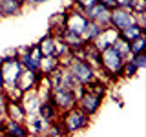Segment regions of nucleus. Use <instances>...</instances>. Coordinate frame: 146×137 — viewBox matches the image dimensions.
<instances>
[{
    "mask_svg": "<svg viewBox=\"0 0 146 137\" xmlns=\"http://www.w3.org/2000/svg\"><path fill=\"white\" fill-rule=\"evenodd\" d=\"M0 70H2V80H4V90L11 88V86H17L18 77H20L22 66L18 62V57H7V55H2L0 59Z\"/></svg>",
    "mask_w": 146,
    "mask_h": 137,
    "instance_id": "obj_2",
    "label": "nucleus"
},
{
    "mask_svg": "<svg viewBox=\"0 0 146 137\" xmlns=\"http://www.w3.org/2000/svg\"><path fill=\"white\" fill-rule=\"evenodd\" d=\"M130 61L135 64L137 70H144L146 68V51L144 53H137V55H130Z\"/></svg>",
    "mask_w": 146,
    "mask_h": 137,
    "instance_id": "obj_29",
    "label": "nucleus"
},
{
    "mask_svg": "<svg viewBox=\"0 0 146 137\" xmlns=\"http://www.w3.org/2000/svg\"><path fill=\"white\" fill-rule=\"evenodd\" d=\"M20 102H22V108H24V112H26V119L31 117V115H36V112H38V106H40V99H38V95H36L35 90L24 91V95H22Z\"/></svg>",
    "mask_w": 146,
    "mask_h": 137,
    "instance_id": "obj_10",
    "label": "nucleus"
},
{
    "mask_svg": "<svg viewBox=\"0 0 146 137\" xmlns=\"http://www.w3.org/2000/svg\"><path fill=\"white\" fill-rule=\"evenodd\" d=\"M108 86L110 84H108L106 80L95 77L93 80H90L88 84H84V91H90V93H93V95H97V97L104 99V97H106V93H108Z\"/></svg>",
    "mask_w": 146,
    "mask_h": 137,
    "instance_id": "obj_16",
    "label": "nucleus"
},
{
    "mask_svg": "<svg viewBox=\"0 0 146 137\" xmlns=\"http://www.w3.org/2000/svg\"><path fill=\"white\" fill-rule=\"evenodd\" d=\"M64 11H66V29L82 35L86 24H88V18L82 15V11H77V9H73L71 6H68Z\"/></svg>",
    "mask_w": 146,
    "mask_h": 137,
    "instance_id": "obj_6",
    "label": "nucleus"
},
{
    "mask_svg": "<svg viewBox=\"0 0 146 137\" xmlns=\"http://www.w3.org/2000/svg\"><path fill=\"white\" fill-rule=\"evenodd\" d=\"M44 2H49V0H33V6H38V4H44Z\"/></svg>",
    "mask_w": 146,
    "mask_h": 137,
    "instance_id": "obj_36",
    "label": "nucleus"
},
{
    "mask_svg": "<svg viewBox=\"0 0 146 137\" xmlns=\"http://www.w3.org/2000/svg\"><path fill=\"white\" fill-rule=\"evenodd\" d=\"M0 90H4V80H2V70H0Z\"/></svg>",
    "mask_w": 146,
    "mask_h": 137,
    "instance_id": "obj_37",
    "label": "nucleus"
},
{
    "mask_svg": "<svg viewBox=\"0 0 146 137\" xmlns=\"http://www.w3.org/2000/svg\"><path fill=\"white\" fill-rule=\"evenodd\" d=\"M40 77H42V75H40L38 71H29V70H24V68H22L17 86H18L22 91H31V90L36 88V84H38Z\"/></svg>",
    "mask_w": 146,
    "mask_h": 137,
    "instance_id": "obj_9",
    "label": "nucleus"
},
{
    "mask_svg": "<svg viewBox=\"0 0 146 137\" xmlns=\"http://www.w3.org/2000/svg\"><path fill=\"white\" fill-rule=\"evenodd\" d=\"M135 18V26H139L143 31H146V11L144 13H133Z\"/></svg>",
    "mask_w": 146,
    "mask_h": 137,
    "instance_id": "obj_31",
    "label": "nucleus"
},
{
    "mask_svg": "<svg viewBox=\"0 0 146 137\" xmlns=\"http://www.w3.org/2000/svg\"><path fill=\"white\" fill-rule=\"evenodd\" d=\"M66 29V11H57L48 20V33L53 37H60Z\"/></svg>",
    "mask_w": 146,
    "mask_h": 137,
    "instance_id": "obj_11",
    "label": "nucleus"
},
{
    "mask_svg": "<svg viewBox=\"0 0 146 137\" xmlns=\"http://www.w3.org/2000/svg\"><path fill=\"white\" fill-rule=\"evenodd\" d=\"M36 115H40L44 121H48V122H53V121H58V117H60V112H58V110L55 108L53 104L49 102V100H46V102H40Z\"/></svg>",
    "mask_w": 146,
    "mask_h": 137,
    "instance_id": "obj_17",
    "label": "nucleus"
},
{
    "mask_svg": "<svg viewBox=\"0 0 146 137\" xmlns=\"http://www.w3.org/2000/svg\"><path fill=\"white\" fill-rule=\"evenodd\" d=\"M24 4L26 6H33V0H24Z\"/></svg>",
    "mask_w": 146,
    "mask_h": 137,
    "instance_id": "obj_38",
    "label": "nucleus"
},
{
    "mask_svg": "<svg viewBox=\"0 0 146 137\" xmlns=\"http://www.w3.org/2000/svg\"><path fill=\"white\" fill-rule=\"evenodd\" d=\"M137 68H135V64L130 61V57L124 61V66H122V71H121V77L122 79H131V77H135L137 75Z\"/></svg>",
    "mask_w": 146,
    "mask_h": 137,
    "instance_id": "obj_27",
    "label": "nucleus"
},
{
    "mask_svg": "<svg viewBox=\"0 0 146 137\" xmlns=\"http://www.w3.org/2000/svg\"><path fill=\"white\" fill-rule=\"evenodd\" d=\"M0 130L4 132L6 137H29V130H27L26 122H17L11 119H4L0 122Z\"/></svg>",
    "mask_w": 146,
    "mask_h": 137,
    "instance_id": "obj_8",
    "label": "nucleus"
},
{
    "mask_svg": "<svg viewBox=\"0 0 146 137\" xmlns=\"http://www.w3.org/2000/svg\"><path fill=\"white\" fill-rule=\"evenodd\" d=\"M4 137H6V135H4Z\"/></svg>",
    "mask_w": 146,
    "mask_h": 137,
    "instance_id": "obj_39",
    "label": "nucleus"
},
{
    "mask_svg": "<svg viewBox=\"0 0 146 137\" xmlns=\"http://www.w3.org/2000/svg\"><path fill=\"white\" fill-rule=\"evenodd\" d=\"M58 121H60V124L64 126V132L68 134V137H70L71 134H77V132H80V130H86V128L90 126V122H91V117L88 115V113L82 112L79 106H73L71 110L60 113Z\"/></svg>",
    "mask_w": 146,
    "mask_h": 137,
    "instance_id": "obj_1",
    "label": "nucleus"
},
{
    "mask_svg": "<svg viewBox=\"0 0 146 137\" xmlns=\"http://www.w3.org/2000/svg\"><path fill=\"white\" fill-rule=\"evenodd\" d=\"M26 126H27V130H29V135H33V137H42L44 132L48 130L49 122L44 121L40 115H31V117L26 119Z\"/></svg>",
    "mask_w": 146,
    "mask_h": 137,
    "instance_id": "obj_12",
    "label": "nucleus"
},
{
    "mask_svg": "<svg viewBox=\"0 0 146 137\" xmlns=\"http://www.w3.org/2000/svg\"><path fill=\"white\" fill-rule=\"evenodd\" d=\"M29 137H31V135H29Z\"/></svg>",
    "mask_w": 146,
    "mask_h": 137,
    "instance_id": "obj_40",
    "label": "nucleus"
},
{
    "mask_svg": "<svg viewBox=\"0 0 146 137\" xmlns=\"http://www.w3.org/2000/svg\"><path fill=\"white\" fill-rule=\"evenodd\" d=\"M42 137H68V134L64 132V126L60 124V121H53L49 122L48 130L44 132Z\"/></svg>",
    "mask_w": 146,
    "mask_h": 137,
    "instance_id": "obj_24",
    "label": "nucleus"
},
{
    "mask_svg": "<svg viewBox=\"0 0 146 137\" xmlns=\"http://www.w3.org/2000/svg\"><path fill=\"white\" fill-rule=\"evenodd\" d=\"M6 119H11V121H17V122H26V112L22 108L20 100H7Z\"/></svg>",
    "mask_w": 146,
    "mask_h": 137,
    "instance_id": "obj_13",
    "label": "nucleus"
},
{
    "mask_svg": "<svg viewBox=\"0 0 146 137\" xmlns=\"http://www.w3.org/2000/svg\"><path fill=\"white\" fill-rule=\"evenodd\" d=\"M97 2L102 4L106 9H113V7H115V0H97Z\"/></svg>",
    "mask_w": 146,
    "mask_h": 137,
    "instance_id": "obj_35",
    "label": "nucleus"
},
{
    "mask_svg": "<svg viewBox=\"0 0 146 137\" xmlns=\"http://www.w3.org/2000/svg\"><path fill=\"white\" fill-rule=\"evenodd\" d=\"M6 104H7V99L4 95V90H0V122L6 119Z\"/></svg>",
    "mask_w": 146,
    "mask_h": 137,
    "instance_id": "obj_32",
    "label": "nucleus"
},
{
    "mask_svg": "<svg viewBox=\"0 0 146 137\" xmlns=\"http://www.w3.org/2000/svg\"><path fill=\"white\" fill-rule=\"evenodd\" d=\"M58 39H62V42L68 46V48L71 49H79V48H82L86 42H84V39L79 35V33H73V31H70V29H64L62 31V35L58 37Z\"/></svg>",
    "mask_w": 146,
    "mask_h": 137,
    "instance_id": "obj_18",
    "label": "nucleus"
},
{
    "mask_svg": "<svg viewBox=\"0 0 146 137\" xmlns=\"http://www.w3.org/2000/svg\"><path fill=\"white\" fill-rule=\"evenodd\" d=\"M115 7H121V9H128V11H131V0H115Z\"/></svg>",
    "mask_w": 146,
    "mask_h": 137,
    "instance_id": "obj_34",
    "label": "nucleus"
},
{
    "mask_svg": "<svg viewBox=\"0 0 146 137\" xmlns=\"http://www.w3.org/2000/svg\"><path fill=\"white\" fill-rule=\"evenodd\" d=\"M27 55H29L35 62H40V59H42V53H40V49H38V46H36V44H31L29 53H27Z\"/></svg>",
    "mask_w": 146,
    "mask_h": 137,
    "instance_id": "obj_33",
    "label": "nucleus"
},
{
    "mask_svg": "<svg viewBox=\"0 0 146 137\" xmlns=\"http://www.w3.org/2000/svg\"><path fill=\"white\" fill-rule=\"evenodd\" d=\"M26 7L24 0H0V11L2 17H17Z\"/></svg>",
    "mask_w": 146,
    "mask_h": 137,
    "instance_id": "obj_14",
    "label": "nucleus"
},
{
    "mask_svg": "<svg viewBox=\"0 0 146 137\" xmlns=\"http://www.w3.org/2000/svg\"><path fill=\"white\" fill-rule=\"evenodd\" d=\"M55 68H58V59L57 57H42L38 62V73L40 75H48Z\"/></svg>",
    "mask_w": 146,
    "mask_h": 137,
    "instance_id": "obj_21",
    "label": "nucleus"
},
{
    "mask_svg": "<svg viewBox=\"0 0 146 137\" xmlns=\"http://www.w3.org/2000/svg\"><path fill=\"white\" fill-rule=\"evenodd\" d=\"M146 51V33L135 37L133 40H130V53L137 55V53H144Z\"/></svg>",
    "mask_w": 146,
    "mask_h": 137,
    "instance_id": "obj_23",
    "label": "nucleus"
},
{
    "mask_svg": "<svg viewBox=\"0 0 146 137\" xmlns=\"http://www.w3.org/2000/svg\"><path fill=\"white\" fill-rule=\"evenodd\" d=\"M131 11L133 13H144L146 11V0H131Z\"/></svg>",
    "mask_w": 146,
    "mask_h": 137,
    "instance_id": "obj_30",
    "label": "nucleus"
},
{
    "mask_svg": "<svg viewBox=\"0 0 146 137\" xmlns=\"http://www.w3.org/2000/svg\"><path fill=\"white\" fill-rule=\"evenodd\" d=\"M93 4H97V0H71L70 6L73 9H77V11H84L86 7L93 6Z\"/></svg>",
    "mask_w": 146,
    "mask_h": 137,
    "instance_id": "obj_28",
    "label": "nucleus"
},
{
    "mask_svg": "<svg viewBox=\"0 0 146 137\" xmlns=\"http://www.w3.org/2000/svg\"><path fill=\"white\" fill-rule=\"evenodd\" d=\"M111 46L122 55V57H126V59L131 55V53H130V40H126L124 37L119 33V31H117V37H115V40H113V44H111Z\"/></svg>",
    "mask_w": 146,
    "mask_h": 137,
    "instance_id": "obj_22",
    "label": "nucleus"
},
{
    "mask_svg": "<svg viewBox=\"0 0 146 137\" xmlns=\"http://www.w3.org/2000/svg\"><path fill=\"white\" fill-rule=\"evenodd\" d=\"M64 70L66 68H55V70L51 71V73H48V80H49V84H51V90H57L58 86H60V82H62V75H64Z\"/></svg>",
    "mask_w": 146,
    "mask_h": 137,
    "instance_id": "obj_25",
    "label": "nucleus"
},
{
    "mask_svg": "<svg viewBox=\"0 0 146 137\" xmlns=\"http://www.w3.org/2000/svg\"><path fill=\"white\" fill-rule=\"evenodd\" d=\"M110 11H111V15H110V27H113L115 31H121L128 26L135 24L133 11L121 9V7H113V9H110Z\"/></svg>",
    "mask_w": 146,
    "mask_h": 137,
    "instance_id": "obj_5",
    "label": "nucleus"
},
{
    "mask_svg": "<svg viewBox=\"0 0 146 137\" xmlns=\"http://www.w3.org/2000/svg\"><path fill=\"white\" fill-rule=\"evenodd\" d=\"M122 37H124L126 40H133L135 37H139V35H143V33H146V31H143L139 26H135V24H131V26H128V27H124V29H121L119 31Z\"/></svg>",
    "mask_w": 146,
    "mask_h": 137,
    "instance_id": "obj_26",
    "label": "nucleus"
},
{
    "mask_svg": "<svg viewBox=\"0 0 146 137\" xmlns=\"http://www.w3.org/2000/svg\"><path fill=\"white\" fill-rule=\"evenodd\" d=\"M102 100L104 99L97 97V95L90 93V91H84V93H82V97L77 100V106H79L84 113H88L90 117H93L95 113L100 110V106H102Z\"/></svg>",
    "mask_w": 146,
    "mask_h": 137,
    "instance_id": "obj_7",
    "label": "nucleus"
},
{
    "mask_svg": "<svg viewBox=\"0 0 146 137\" xmlns=\"http://www.w3.org/2000/svg\"><path fill=\"white\" fill-rule=\"evenodd\" d=\"M49 102H51L60 113H64V112H68V110H71L73 106H77V97H75V93H73V90L57 88V90L51 91Z\"/></svg>",
    "mask_w": 146,
    "mask_h": 137,
    "instance_id": "obj_4",
    "label": "nucleus"
},
{
    "mask_svg": "<svg viewBox=\"0 0 146 137\" xmlns=\"http://www.w3.org/2000/svg\"><path fill=\"white\" fill-rule=\"evenodd\" d=\"M102 29H104V27H100L97 22L88 20V24H86V27H84V31H82L80 37L84 39V42H93V40L102 33Z\"/></svg>",
    "mask_w": 146,
    "mask_h": 137,
    "instance_id": "obj_20",
    "label": "nucleus"
},
{
    "mask_svg": "<svg viewBox=\"0 0 146 137\" xmlns=\"http://www.w3.org/2000/svg\"><path fill=\"white\" fill-rule=\"evenodd\" d=\"M55 42H57V39H55L53 35H49V33H46L42 39L36 42L42 57H55Z\"/></svg>",
    "mask_w": 146,
    "mask_h": 137,
    "instance_id": "obj_19",
    "label": "nucleus"
},
{
    "mask_svg": "<svg viewBox=\"0 0 146 137\" xmlns=\"http://www.w3.org/2000/svg\"><path fill=\"white\" fill-rule=\"evenodd\" d=\"M115 37H117V31L113 29V27H104L102 29V33H100L97 39L93 40V44L95 48L99 49V51H104L106 48H110V46L113 44V40H115Z\"/></svg>",
    "mask_w": 146,
    "mask_h": 137,
    "instance_id": "obj_15",
    "label": "nucleus"
},
{
    "mask_svg": "<svg viewBox=\"0 0 146 137\" xmlns=\"http://www.w3.org/2000/svg\"><path fill=\"white\" fill-rule=\"evenodd\" d=\"M68 70H70L73 79L79 82V84H88L90 80H93L95 77H97V71H95L86 61H79V59H71Z\"/></svg>",
    "mask_w": 146,
    "mask_h": 137,
    "instance_id": "obj_3",
    "label": "nucleus"
}]
</instances>
